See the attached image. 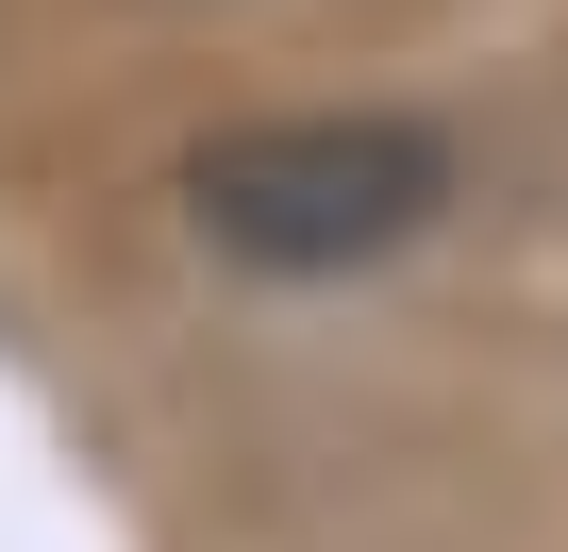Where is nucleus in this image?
Instances as JSON below:
<instances>
[{"label": "nucleus", "instance_id": "obj_1", "mask_svg": "<svg viewBox=\"0 0 568 552\" xmlns=\"http://www.w3.org/2000/svg\"><path fill=\"white\" fill-rule=\"evenodd\" d=\"M184 218L201 251L267 268V285H335L385 268L452 218V134L402 101H284V118H217L184 151Z\"/></svg>", "mask_w": 568, "mask_h": 552}]
</instances>
